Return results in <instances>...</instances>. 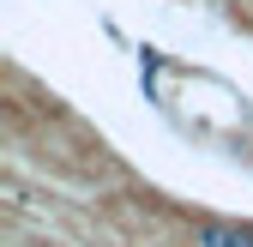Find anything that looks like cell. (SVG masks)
Masks as SVG:
<instances>
[{
	"label": "cell",
	"mask_w": 253,
	"mask_h": 247,
	"mask_svg": "<svg viewBox=\"0 0 253 247\" xmlns=\"http://www.w3.org/2000/svg\"><path fill=\"white\" fill-rule=\"evenodd\" d=\"M193 247H253V229L247 223H217V217H205V223H193Z\"/></svg>",
	"instance_id": "obj_1"
}]
</instances>
